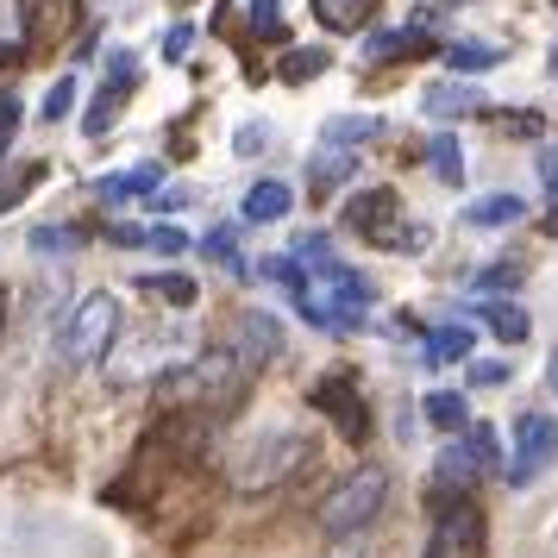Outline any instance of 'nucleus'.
Returning a JSON list of instances; mask_svg holds the SVG:
<instances>
[{
    "label": "nucleus",
    "mask_w": 558,
    "mask_h": 558,
    "mask_svg": "<svg viewBox=\"0 0 558 558\" xmlns=\"http://www.w3.org/2000/svg\"><path fill=\"white\" fill-rule=\"evenodd\" d=\"M252 389V371L239 364L232 345H207V352H189L177 371L157 377V402L170 414H232Z\"/></svg>",
    "instance_id": "f257e3e1"
},
{
    "label": "nucleus",
    "mask_w": 558,
    "mask_h": 558,
    "mask_svg": "<svg viewBox=\"0 0 558 558\" xmlns=\"http://www.w3.org/2000/svg\"><path fill=\"white\" fill-rule=\"evenodd\" d=\"M314 464V439L302 427H257L239 439L227 458V489L232 496H277L282 483H295Z\"/></svg>",
    "instance_id": "f03ea898"
},
{
    "label": "nucleus",
    "mask_w": 558,
    "mask_h": 558,
    "mask_svg": "<svg viewBox=\"0 0 558 558\" xmlns=\"http://www.w3.org/2000/svg\"><path fill=\"white\" fill-rule=\"evenodd\" d=\"M289 302L302 307L307 327H320V332H357L364 320H371V282L357 277L352 264L320 257V264H302V282L289 289Z\"/></svg>",
    "instance_id": "7ed1b4c3"
},
{
    "label": "nucleus",
    "mask_w": 558,
    "mask_h": 558,
    "mask_svg": "<svg viewBox=\"0 0 558 558\" xmlns=\"http://www.w3.org/2000/svg\"><path fill=\"white\" fill-rule=\"evenodd\" d=\"M120 320H126V307L113 289H88L70 314H63V332H57V357H63V371H88V364H101L113 352V339H120Z\"/></svg>",
    "instance_id": "20e7f679"
},
{
    "label": "nucleus",
    "mask_w": 558,
    "mask_h": 558,
    "mask_svg": "<svg viewBox=\"0 0 558 558\" xmlns=\"http://www.w3.org/2000/svg\"><path fill=\"white\" fill-rule=\"evenodd\" d=\"M383 502H389V471H383V464H357L352 477H339L327 496L314 502V527L332 533V539L364 533L383 514Z\"/></svg>",
    "instance_id": "39448f33"
},
{
    "label": "nucleus",
    "mask_w": 558,
    "mask_h": 558,
    "mask_svg": "<svg viewBox=\"0 0 558 558\" xmlns=\"http://www.w3.org/2000/svg\"><path fill=\"white\" fill-rule=\"evenodd\" d=\"M189 352H195V345H189V332H170V327L138 332V339H126V345L113 339V352H107V383H120V389L157 383L163 371H177Z\"/></svg>",
    "instance_id": "423d86ee"
},
{
    "label": "nucleus",
    "mask_w": 558,
    "mask_h": 558,
    "mask_svg": "<svg viewBox=\"0 0 558 558\" xmlns=\"http://www.w3.org/2000/svg\"><path fill=\"white\" fill-rule=\"evenodd\" d=\"M345 227L357 239L383 245V252H421L427 245L421 227H402V195L396 189H357L352 202H345Z\"/></svg>",
    "instance_id": "0eeeda50"
},
{
    "label": "nucleus",
    "mask_w": 558,
    "mask_h": 558,
    "mask_svg": "<svg viewBox=\"0 0 558 558\" xmlns=\"http://www.w3.org/2000/svg\"><path fill=\"white\" fill-rule=\"evenodd\" d=\"M483 546H489V521H483L477 496H452V502H433L427 558H483Z\"/></svg>",
    "instance_id": "6e6552de"
},
{
    "label": "nucleus",
    "mask_w": 558,
    "mask_h": 558,
    "mask_svg": "<svg viewBox=\"0 0 558 558\" xmlns=\"http://www.w3.org/2000/svg\"><path fill=\"white\" fill-rule=\"evenodd\" d=\"M132 88H138V51H107V76L95 88L88 113H82V132L88 138H107V132L120 126V107L132 101Z\"/></svg>",
    "instance_id": "1a4fd4ad"
},
{
    "label": "nucleus",
    "mask_w": 558,
    "mask_h": 558,
    "mask_svg": "<svg viewBox=\"0 0 558 558\" xmlns=\"http://www.w3.org/2000/svg\"><path fill=\"white\" fill-rule=\"evenodd\" d=\"M558 458V421L553 414H521L514 421V452H508V489H527L546 464Z\"/></svg>",
    "instance_id": "9d476101"
},
{
    "label": "nucleus",
    "mask_w": 558,
    "mask_h": 558,
    "mask_svg": "<svg viewBox=\"0 0 558 558\" xmlns=\"http://www.w3.org/2000/svg\"><path fill=\"white\" fill-rule=\"evenodd\" d=\"M307 402L320 408L332 427L352 439V446H364V439H371V408H364V389H357V383L345 377V371H327V377L307 389Z\"/></svg>",
    "instance_id": "9b49d317"
},
{
    "label": "nucleus",
    "mask_w": 558,
    "mask_h": 558,
    "mask_svg": "<svg viewBox=\"0 0 558 558\" xmlns=\"http://www.w3.org/2000/svg\"><path fill=\"white\" fill-rule=\"evenodd\" d=\"M227 345L239 352V364L257 377L264 364H277V357H282V327L264 314V307H245V314L232 320V339H227Z\"/></svg>",
    "instance_id": "f8f14e48"
},
{
    "label": "nucleus",
    "mask_w": 558,
    "mask_h": 558,
    "mask_svg": "<svg viewBox=\"0 0 558 558\" xmlns=\"http://www.w3.org/2000/svg\"><path fill=\"white\" fill-rule=\"evenodd\" d=\"M76 26H82V7H76V0H20V32H26V51L63 45Z\"/></svg>",
    "instance_id": "ddd939ff"
},
{
    "label": "nucleus",
    "mask_w": 558,
    "mask_h": 558,
    "mask_svg": "<svg viewBox=\"0 0 558 558\" xmlns=\"http://www.w3.org/2000/svg\"><path fill=\"white\" fill-rule=\"evenodd\" d=\"M433 38L427 26H396V32H371V45H364V57L371 63H414V57H427Z\"/></svg>",
    "instance_id": "4468645a"
},
{
    "label": "nucleus",
    "mask_w": 558,
    "mask_h": 558,
    "mask_svg": "<svg viewBox=\"0 0 558 558\" xmlns=\"http://www.w3.org/2000/svg\"><path fill=\"white\" fill-rule=\"evenodd\" d=\"M289 207H295V189H289V182H277V177H264V182H252V189H245L239 214H245L252 227H277Z\"/></svg>",
    "instance_id": "2eb2a0df"
},
{
    "label": "nucleus",
    "mask_w": 558,
    "mask_h": 558,
    "mask_svg": "<svg viewBox=\"0 0 558 558\" xmlns=\"http://www.w3.org/2000/svg\"><path fill=\"white\" fill-rule=\"evenodd\" d=\"M421 107H427L433 120H464V113H483V95L471 88V82H427V95H421Z\"/></svg>",
    "instance_id": "dca6fc26"
},
{
    "label": "nucleus",
    "mask_w": 558,
    "mask_h": 558,
    "mask_svg": "<svg viewBox=\"0 0 558 558\" xmlns=\"http://www.w3.org/2000/svg\"><path fill=\"white\" fill-rule=\"evenodd\" d=\"M514 220H527V202H521V195H508V189H496V195H477V202L464 207V227H477V232L514 227Z\"/></svg>",
    "instance_id": "f3484780"
},
{
    "label": "nucleus",
    "mask_w": 558,
    "mask_h": 558,
    "mask_svg": "<svg viewBox=\"0 0 558 558\" xmlns=\"http://www.w3.org/2000/svg\"><path fill=\"white\" fill-rule=\"evenodd\" d=\"M477 320H483L489 332H496L502 345H521V339L533 332L527 307H521V302H508V295H496V302H477Z\"/></svg>",
    "instance_id": "a211bd4d"
},
{
    "label": "nucleus",
    "mask_w": 558,
    "mask_h": 558,
    "mask_svg": "<svg viewBox=\"0 0 558 558\" xmlns=\"http://www.w3.org/2000/svg\"><path fill=\"white\" fill-rule=\"evenodd\" d=\"M371 138H383V120H377V113H332L327 126H320V145H327V151L371 145Z\"/></svg>",
    "instance_id": "6ab92c4d"
},
{
    "label": "nucleus",
    "mask_w": 558,
    "mask_h": 558,
    "mask_svg": "<svg viewBox=\"0 0 558 558\" xmlns=\"http://www.w3.org/2000/svg\"><path fill=\"white\" fill-rule=\"evenodd\" d=\"M314 7V20L327 32H364L371 20H377V7L383 0H307Z\"/></svg>",
    "instance_id": "aec40b11"
},
{
    "label": "nucleus",
    "mask_w": 558,
    "mask_h": 558,
    "mask_svg": "<svg viewBox=\"0 0 558 558\" xmlns=\"http://www.w3.org/2000/svg\"><path fill=\"white\" fill-rule=\"evenodd\" d=\"M471 327H427L421 332V364H464L471 357Z\"/></svg>",
    "instance_id": "412c9836"
},
{
    "label": "nucleus",
    "mask_w": 558,
    "mask_h": 558,
    "mask_svg": "<svg viewBox=\"0 0 558 558\" xmlns=\"http://www.w3.org/2000/svg\"><path fill=\"white\" fill-rule=\"evenodd\" d=\"M439 57H446V70H452V76H483V70H496V63H502V51H496V45H483V38H452V45H439Z\"/></svg>",
    "instance_id": "4be33fe9"
},
{
    "label": "nucleus",
    "mask_w": 558,
    "mask_h": 558,
    "mask_svg": "<svg viewBox=\"0 0 558 558\" xmlns=\"http://www.w3.org/2000/svg\"><path fill=\"white\" fill-rule=\"evenodd\" d=\"M138 295H151V302H170V307H195V277H182V270H138Z\"/></svg>",
    "instance_id": "5701e85b"
},
{
    "label": "nucleus",
    "mask_w": 558,
    "mask_h": 558,
    "mask_svg": "<svg viewBox=\"0 0 558 558\" xmlns=\"http://www.w3.org/2000/svg\"><path fill=\"white\" fill-rule=\"evenodd\" d=\"M157 182H163V170H157V163H138V170H120V177H101V182H95V195H101L107 207H120V202H132V195H151Z\"/></svg>",
    "instance_id": "b1692460"
},
{
    "label": "nucleus",
    "mask_w": 558,
    "mask_h": 558,
    "mask_svg": "<svg viewBox=\"0 0 558 558\" xmlns=\"http://www.w3.org/2000/svg\"><path fill=\"white\" fill-rule=\"evenodd\" d=\"M421 414H427V427H439V433H464L471 427V408H464L458 389H433L427 402H421Z\"/></svg>",
    "instance_id": "393cba45"
},
{
    "label": "nucleus",
    "mask_w": 558,
    "mask_h": 558,
    "mask_svg": "<svg viewBox=\"0 0 558 558\" xmlns=\"http://www.w3.org/2000/svg\"><path fill=\"white\" fill-rule=\"evenodd\" d=\"M427 170L446 182V189H458V182H464V151H458L452 132H433V138H427Z\"/></svg>",
    "instance_id": "a878e982"
},
{
    "label": "nucleus",
    "mask_w": 558,
    "mask_h": 558,
    "mask_svg": "<svg viewBox=\"0 0 558 558\" xmlns=\"http://www.w3.org/2000/svg\"><path fill=\"white\" fill-rule=\"evenodd\" d=\"M82 239H88L82 227H32V232H26V245H32V252H45V257L82 252Z\"/></svg>",
    "instance_id": "bb28decb"
},
{
    "label": "nucleus",
    "mask_w": 558,
    "mask_h": 558,
    "mask_svg": "<svg viewBox=\"0 0 558 558\" xmlns=\"http://www.w3.org/2000/svg\"><path fill=\"white\" fill-rule=\"evenodd\" d=\"M352 170H357V157H345V151H320V157H314V177H307V182H314V195H332V189L352 177Z\"/></svg>",
    "instance_id": "cd10ccee"
},
{
    "label": "nucleus",
    "mask_w": 558,
    "mask_h": 558,
    "mask_svg": "<svg viewBox=\"0 0 558 558\" xmlns=\"http://www.w3.org/2000/svg\"><path fill=\"white\" fill-rule=\"evenodd\" d=\"M70 107H76V82L57 76L51 88H45V101H38V126H57V120H70Z\"/></svg>",
    "instance_id": "c85d7f7f"
},
{
    "label": "nucleus",
    "mask_w": 558,
    "mask_h": 558,
    "mask_svg": "<svg viewBox=\"0 0 558 558\" xmlns=\"http://www.w3.org/2000/svg\"><path fill=\"white\" fill-rule=\"evenodd\" d=\"M26 57V32H20V7L0 0V63H20Z\"/></svg>",
    "instance_id": "c756f323"
},
{
    "label": "nucleus",
    "mask_w": 558,
    "mask_h": 558,
    "mask_svg": "<svg viewBox=\"0 0 558 558\" xmlns=\"http://www.w3.org/2000/svg\"><path fill=\"white\" fill-rule=\"evenodd\" d=\"M327 63H332V57L314 51V45H307V51H289V63H282V82H314Z\"/></svg>",
    "instance_id": "7c9ffc66"
},
{
    "label": "nucleus",
    "mask_w": 558,
    "mask_h": 558,
    "mask_svg": "<svg viewBox=\"0 0 558 558\" xmlns=\"http://www.w3.org/2000/svg\"><path fill=\"white\" fill-rule=\"evenodd\" d=\"M202 252H207V257H220L232 277H245V264H239V252H232V227H214V232L202 239Z\"/></svg>",
    "instance_id": "2f4dec72"
},
{
    "label": "nucleus",
    "mask_w": 558,
    "mask_h": 558,
    "mask_svg": "<svg viewBox=\"0 0 558 558\" xmlns=\"http://www.w3.org/2000/svg\"><path fill=\"white\" fill-rule=\"evenodd\" d=\"M13 132H20V95H0V163L13 151Z\"/></svg>",
    "instance_id": "473e14b6"
},
{
    "label": "nucleus",
    "mask_w": 558,
    "mask_h": 558,
    "mask_svg": "<svg viewBox=\"0 0 558 558\" xmlns=\"http://www.w3.org/2000/svg\"><path fill=\"white\" fill-rule=\"evenodd\" d=\"M145 252H157V257H182V252H189V239H182L177 227H151V239H145Z\"/></svg>",
    "instance_id": "72a5a7b5"
},
{
    "label": "nucleus",
    "mask_w": 558,
    "mask_h": 558,
    "mask_svg": "<svg viewBox=\"0 0 558 558\" xmlns=\"http://www.w3.org/2000/svg\"><path fill=\"white\" fill-rule=\"evenodd\" d=\"M252 32H257V38H282L277 0H252Z\"/></svg>",
    "instance_id": "f704fd0d"
},
{
    "label": "nucleus",
    "mask_w": 558,
    "mask_h": 558,
    "mask_svg": "<svg viewBox=\"0 0 558 558\" xmlns=\"http://www.w3.org/2000/svg\"><path fill=\"white\" fill-rule=\"evenodd\" d=\"M521 282V264H489V270H477V289H514Z\"/></svg>",
    "instance_id": "c9c22d12"
},
{
    "label": "nucleus",
    "mask_w": 558,
    "mask_h": 558,
    "mask_svg": "<svg viewBox=\"0 0 558 558\" xmlns=\"http://www.w3.org/2000/svg\"><path fill=\"white\" fill-rule=\"evenodd\" d=\"M189 45H195V26H170V32H163V57H170V63H182Z\"/></svg>",
    "instance_id": "e433bc0d"
},
{
    "label": "nucleus",
    "mask_w": 558,
    "mask_h": 558,
    "mask_svg": "<svg viewBox=\"0 0 558 558\" xmlns=\"http://www.w3.org/2000/svg\"><path fill=\"white\" fill-rule=\"evenodd\" d=\"M151 227H107V245H126V252H145Z\"/></svg>",
    "instance_id": "4c0bfd02"
},
{
    "label": "nucleus",
    "mask_w": 558,
    "mask_h": 558,
    "mask_svg": "<svg viewBox=\"0 0 558 558\" xmlns=\"http://www.w3.org/2000/svg\"><path fill=\"white\" fill-rule=\"evenodd\" d=\"M471 383H477V389H496V383H508V364L483 357V364H471Z\"/></svg>",
    "instance_id": "58836bf2"
},
{
    "label": "nucleus",
    "mask_w": 558,
    "mask_h": 558,
    "mask_svg": "<svg viewBox=\"0 0 558 558\" xmlns=\"http://www.w3.org/2000/svg\"><path fill=\"white\" fill-rule=\"evenodd\" d=\"M32 182H38V170H26V177H13V182H7V189H0V214H13V207H20V195H26Z\"/></svg>",
    "instance_id": "ea45409f"
},
{
    "label": "nucleus",
    "mask_w": 558,
    "mask_h": 558,
    "mask_svg": "<svg viewBox=\"0 0 558 558\" xmlns=\"http://www.w3.org/2000/svg\"><path fill=\"white\" fill-rule=\"evenodd\" d=\"M539 177H546V189H553V202H558V151L539 157Z\"/></svg>",
    "instance_id": "a19ab883"
},
{
    "label": "nucleus",
    "mask_w": 558,
    "mask_h": 558,
    "mask_svg": "<svg viewBox=\"0 0 558 558\" xmlns=\"http://www.w3.org/2000/svg\"><path fill=\"white\" fill-rule=\"evenodd\" d=\"M546 227H553V232H558V202H553V214H546Z\"/></svg>",
    "instance_id": "79ce46f5"
},
{
    "label": "nucleus",
    "mask_w": 558,
    "mask_h": 558,
    "mask_svg": "<svg viewBox=\"0 0 558 558\" xmlns=\"http://www.w3.org/2000/svg\"><path fill=\"white\" fill-rule=\"evenodd\" d=\"M546 383H553V389H558V357H553V371H546Z\"/></svg>",
    "instance_id": "37998d69"
},
{
    "label": "nucleus",
    "mask_w": 558,
    "mask_h": 558,
    "mask_svg": "<svg viewBox=\"0 0 558 558\" xmlns=\"http://www.w3.org/2000/svg\"><path fill=\"white\" fill-rule=\"evenodd\" d=\"M0 327H7V307H0Z\"/></svg>",
    "instance_id": "c03bdc74"
},
{
    "label": "nucleus",
    "mask_w": 558,
    "mask_h": 558,
    "mask_svg": "<svg viewBox=\"0 0 558 558\" xmlns=\"http://www.w3.org/2000/svg\"><path fill=\"white\" fill-rule=\"evenodd\" d=\"M553 70H558V51H553Z\"/></svg>",
    "instance_id": "a18cd8bd"
}]
</instances>
